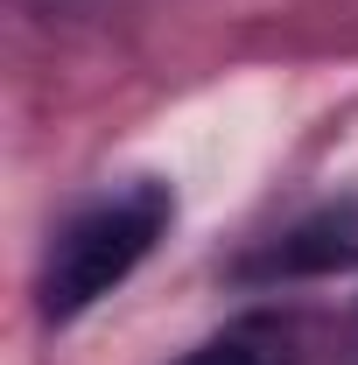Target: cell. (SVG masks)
I'll return each instance as SVG.
<instances>
[{"mask_svg": "<svg viewBox=\"0 0 358 365\" xmlns=\"http://www.w3.org/2000/svg\"><path fill=\"white\" fill-rule=\"evenodd\" d=\"M344 267H358V197H337V204L310 211L260 260H246L253 281H302V274H344Z\"/></svg>", "mask_w": 358, "mask_h": 365, "instance_id": "7a4b0ae2", "label": "cell"}, {"mask_svg": "<svg viewBox=\"0 0 358 365\" xmlns=\"http://www.w3.org/2000/svg\"><path fill=\"white\" fill-rule=\"evenodd\" d=\"M169 218H176V197H169V182H155V176H140L127 190L85 204L71 225L56 232V246L43 260V317L71 323V317H85L98 295H113L162 246Z\"/></svg>", "mask_w": 358, "mask_h": 365, "instance_id": "6da1fadb", "label": "cell"}, {"mask_svg": "<svg viewBox=\"0 0 358 365\" xmlns=\"http://www.w3.org/2000/svg\"><path fill=\"white\" fill-rule=\"evenodd\" d=\"M176 365H288V344L274 337L267 323H239V330H225V337H211V344H197L190 359Z\"/></svg>", "mask_w": 358, "mask_h": 365, "instance_id": "3957f363", "label": "cell"}]
</instances>
